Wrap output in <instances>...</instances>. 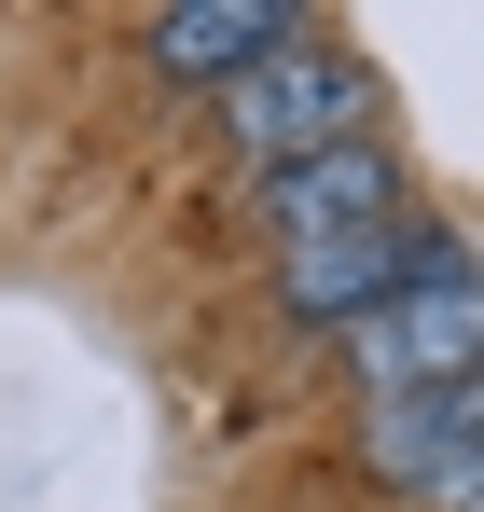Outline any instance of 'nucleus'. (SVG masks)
Here are the masks:
<instances>
[{"mask_svg":"<svg viewBox=\"0 0 484 512\" xmlns=\"http://www.w3.org/2000/svg\"><path fill=\"white\" fill-rule=\"evenodd\" d=\"M415 250H429V208L360 222V236H305V250H277V305H291L305 333H346V319H374V305L415 277Z\"/></svg>","mask_w":484,"mask_h":512,"instance_id":"39448f33","label":"nucleus"},{"mask_svg":"<svg viewBox=\"0 0 484 512\" xmlns=\"http://www.w3.org/2000/svg\"><path fill=\"white\" fill-rule=\"evenodd\" d=\"M415 208V167L388 139H332V153H291V167H263V222H277V250H305V236H360V222H402Z\"/></svg>","mask_w":484,"mask_h":512,"instance_id":"20e7f679","label":"nucleus"},{"mask_svg":"<svg viewBox=\"0 0 484 512\" xmlns=\"http://www.w3.org/2000/svg\"><path fill=\"white\" fill-rule=\"evenodd\" d=\"M208 111H222V139H236L249 167H291V153H332V139H374L388 84H374V56H346L332 28H291V42L249 56Z\"/></svg>","mask_w":484,"mask_h":512,"instance_id":"f257e3e1","label":"nucleus"},{"mask_svg":"<svg viewBox=\"0 0 484 512\" xmlns=\"http://www.w3.org/2000/svg\"><path fill=\"white\" fill-rule=\"evenodd\" d=\"M305 14H277V0H166L153 28H139V56H153V84H180V97H222L249 70V56H277Z\"/></svg>","mask_w":484,"mask_h":512,"instance_id":"423d86ee","label":"nucleus"},{"mask_svg":"<svg viewBox=\"0 0 484 512\" xmlns=\"http://www.w3.org/2000/svg\"><path fill=\"white\" fill-rule=\"evenodd\" d=\"M374 471L388 499L415 512H471L484 499V374H443V388H374Z\"/></svg>","mask_w":484,"mask_h":512,"instance_id":"7ed1b4c3","label":"nucleus"},{"mask_svg":"<svg viewBox=\"0 0 484 512\" xmlns=\"http://www.w3.org/2000/svg\"><path fill=\"white\" fill-rule=\"evenodd\" d=\"M346 360H360V388H443V374H484V277H471V236H457V222H429L415 277L374 305V319H346Z\"/></svg>","mask_w":484,"mask_h":512,"instance_id":"f03ea898","label":"nucleus"}]
</instances>
